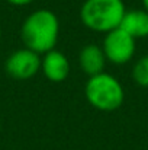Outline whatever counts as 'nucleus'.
<instances>
[{"label":"nucleus","mask_w":148,"mask_h":150,"mask_svg":"<svg viewBox=\"0 0 148 150\" xmlns=\"http://www.w3.org/2000/svg\"><path fill=\"white\" fill-rule=\"evenodd\" d=\"M132 80L141 88H148V54L140 57L134 63Z\"/></svg>","instance_id":"nucleus-9"},{"label":"nucleus","mask_w":148,"mask_h":150,"mask_svg":"<svg viewBox=\"0 0 148 150\" xmlns=\"http://www.w3.org/2000/svg\"><path fill=\"white\" fill-rule=\"evenodd\" d=\"M125 12L123 0H84L80 9V21L93 32L107 34L121 26Z\"/></svg>","instance_id":"nucleus-2"},{"label":"nucleus","mask_w":148,"mask_h":150,"mask_svg":"<svg viewBox=\"0 0 148 150\" xmlns=\"http://www.w3.org/2000/svg\"><path fill=\"white\" fill-rule=\"evenodd\" d=\"M0 38H1V26H0Z\"/></svg>","instance_id":"nucleus-12"},{"label":"nucleus","mask_w":148,"mask_h":150,"mask_svg":"<svg viewBox=\"0 0 148 150\" xmlns=\"http://www.w3.org/2000/svg\"><path fill=\"white\" fill-rule=\"evenodd\" d=\"M84 96L95 109L102 112H113L122 106L125 100V91L122 83L115 76L102 71L87 79Z\"/></svg>","instance_id":"nucleus-3"},{"label":"nucleus","mask_w":148,"mask_h":150,"mask_svg":"<svg viewBox=\"0 0 148 150\" xmlns=\"http://www.w3.org/2000/svg\"><path fill=\"white\" fill-rule=\"evenodd\" d=\"M6 73L18 80H28L41 71V55L26 47L13 51L4 61Z\"/></svg>","instance_id":"nucleus-5"},{"label":"nucleus","mask_w":148,"mask_h":150,"mask_svg":"<svg viewBox=\"0 0 148 150\" xmlns=\"http://www.w3.org/2000/svg\"><path fill=\"white\" fill-rule=\"evenodd\" d=\"M121 29L129 34L134 40L148 37V12L144 9H126L121 22Z\"/></svg>","instance_id":"nucleus-8"},{"label":"nucleus","mask_w":148,"mask_h":150,"mask_svg":"<svg viewBox=\"0 0 148 150\" xmlns=\"http://www.w3.org/2000/svg\"><path fill=\"white\" fill-rule=\"evenodd\" d=\"M0 131H1V121H0Z\"/></svg>","instance_id":"nucleus-13"},{"label":"nucleus","mask_w":148,"mask_h":150,"mask_svg":"<svg viewBox=\"0 0 148 150\" xmlns=\"http://www.w3.org/2000/svg\"><path fill=\"white\" fill-rule=\"evenodd\" d=\"M141 1H142V9L148 12V0H141Z\"/></svg>","instance_id":"nucleus-11"},{"label":"nucleus","mask_w":148,"mask_h":150,"mask_svg":"<svg viewBox=\"0 0 148 150\" xmlns=\"http://www.w3.org/2000/svg\"><path fill=\"white\" fill-rule=\"evenodd\" d=\"M60 37L58 16L49 9H36L29 13L22 26L20 38L26 48L38 52L39 55L54 50Z\"/></svg>","instance_id":"nucleus-1"},{"label":"nucleus","mask_w":148,"mask_h":150,"mask_svg":"<svg viewBox=\"0 0 148 150\" xmlns=\"http://www.w3.org/2000/svg\"><path fill=\"white\" fill-rule=\"evenodd\" d=\"M102 50L105 52L107 63H112L115 66H123L134 58L137 50V40H134L123 29L116 28L105 34Z\"/></svg>","instance_id":"nucleus-4"},{"label":"nucleus","mask_w":148,"mask_h":150,"mask_svg":"<svg viewBox=\"0 0 148 150\" xmlns=\"http://www.w3.org/2000/svg\"><path fill=\"white\" fill-rule=\"evenodd\" d=\"M9 4H12V6H18V7H22V6H28V4H31L34 0H6Z\"/></svg>","instance_id":"nucleus-10"},{"label":"nucleus","mask_w":148,"mask_h":150,"mask_svg":"<svg viewBox=\"0 0 148 150\" xmlns=\"http://www.w3.org/2000/svg\"><path fill=\"white\" fill-rule=\"evenodd\" d=\"M106 63L107 61H106L105 52L102 50V45H97V44H86L84 47H81V50L79 52L80 69L89 77L96 76L99 73L105 71Z\"/></svg>","instance_id":"nucleus-7"},{"label":"nucleus","mask_w":148,"mask_h":150,"mask_svg":"<svg viewBox=\"0 0 148 150\" xmlns=\"http://www.w3.org/2000/svg\"><path fill=\"white\" fill-rule=\"evenodd\" d=\"M41 71L52 83L64 82L70 76V61L67 55L54 48L41 57Z\"/></svg>","instance_id":"nucleus-6"}]
</instances>
